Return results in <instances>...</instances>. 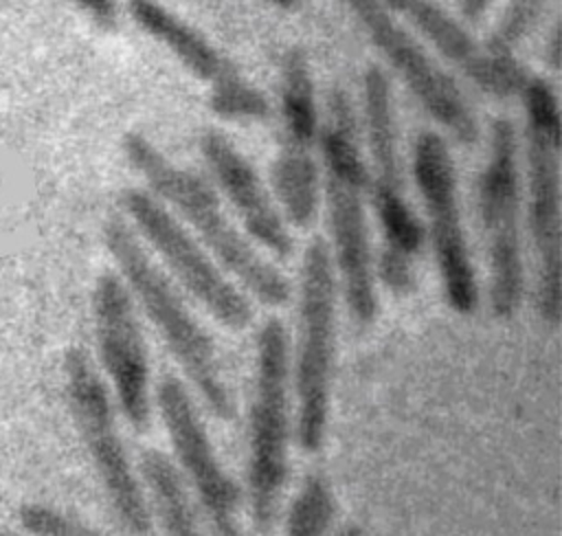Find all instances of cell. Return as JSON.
Listing matches in <instances>:
<instances>
[{
    "mask_svg": "<svg viewBox=\"0 0 562 536\" xmlns=\"http://www.w3.org/2000/svg\"><path fill=\"white\" fill-rule=\"evenodd\" d=\"M321 204L327 217V250L340 303L358 330L375 323L380 310L375 250L369 224V176L358 114L345 90L327 97L318 134Z\"/></svg>",
    "mask_w": 562,
    "mask_h": 536,
    "instance_id": "obj_1",
    "label": "cell"
},
{
    "mask_svg": "<svg viewBox=\"0 0 562 536\" xmlns=\"http://www.w3.org/2000/svg\"><path fill=\"white\" fill-rule=\"evenodd\" d=\"M121 152L145 189L191 231L255 303L281 308L292 299L290 279L244 233L206 176L173 163L140 130L123 134Z\"/></svg>",
    "mask_w": 562,
    "mask_h": 536,
    "instance_id": "obj_2",
    "label": "cell"
},
{
    "mask_svg": "<svg viewBox=\"0 0 562 536\" xmlns=\"http://www.w3.org/2000/svg\"><path fill=\"white\" fill-rule=\"evenodd\" d=\"M101 237L114 272L125 283L140 319L154 327L176 360L182 382L206 413L222 422L233 420L235 395L222 356L187 294L165 275L121 213L103 222Z\"/></svg>",
    "mask_w": 562,
    "mask_h": 536,
    "instance_id": "obj_3",
    "label": "cell"
},
{
    "mask_svg": "<svg viewBox=\"0 0 562 536\" xmlns=\"http://www.w3.org/2000/svg\"><path fill=\"white\" fill-rule=\"evenodd\" d=\"M360 121L369 176V206L373 209L380 250L375 279L393 297H406L417 286V257L424 250L422 220L406 191V169L397 105L389 75L371 64L360 79Z\"/></svg>",
    "mask_w": 562,
    "mask_h": 536,
    "instance_id": "obj_4",
    "label": "cell"
},
{
    "mask_svg": "<svg viewBox=\"0 0 562 536\" xmlns=\"http://www.w3.org/2000/svg\"><path fill=\"white\" fill-rule=\"evenodd\" d=\"M525 114V233L533 259V310L547 330L562 319L560 103L553 83L529 72L518 94Z\"/></svg>",
    "mask_w": 562,
    "mask_h": 536,
    "instance_id": "obj_5",
    "label": "cell"
},
{
    "mask_svg": "<svg viewBox=\"0 0 562 536\" xmlns=\"http://www.w3.org/2000/svg\"><path fill=\"white\" fill-rule=\"evenodd\" d=\"M340 292L323 237L310 239L301 255L296 283V327L288 340L294 395V442L316 455L327 442L338 354Z\"/></svg>",
    "mask_w": 562,
    "mask_h": 536,
    "instance_id": "obj_6",
    "label": "cell"
},
{
    "mask_svg": "<svg viewBox=\"0 0 562 536\" xmlns=\"http://www.w3.org/2000/svg\"><path fill=\"white\" fill-rule=\"evenodd\" d=\"M288 340L290 332L279 316H268L255 332L244 501L257 532H266L274 523L290 481L294 395Z\"/></svg>",
    "mask_w": 562,
    "mask_h": 536,
    "instance_id": "obj_7",
    "label": "cell"
},
{
    "mask_svg": "<svg viewBox=\"0 0 562 536\" xmlns=\"http://www.w3.org/2000/svg\"><path fill=\"white\" fill-rule=\"evenodd\" d=\"M476 191L487 305L496 321L507 323L518 316L527 292L520 138L507 116H496L490 125Z\"/></svg>",
    "mask_w": 562,
    "mask_h": 536,
    "instance_id": "obj_8",
    "label": "cell"
},
{
    "mask_svg": "<svg viewBox=\"0 0 562 536\" xmlns=\"http://www.w3.org/2000/svg\"><path fill=\"white\" fill-rule=\"evenodd\" d=\"M411 178L422 202L424 246H428L446 305L459 316L476 314L481 279L463 220L459 171L443 134L422 130L413 141Z\"/></svg>",
    "mask_w": 562,
    "mask_h": 536,
    "instance_id": "obj_9",
    "label": "cell"
},
{
    "mask_svg": "<svg viewBox=\"0 0 562 536\" xmlns=\"http://www.w3.org/2000/svg\"><path fill=\"white\" fill-rule=\"evenodd\" d=\"M119 206L165 275L213 321L231 332L252 323L255 301L160 200L145 187H125Z\"/></svg>",
    "mask_w": 562,
    "mask_h": 536,
    "instance_id": "obj_10",
    "label": "cell"
},
{
    "mask_svg": "<svg viewBox=\"0 0 562 536\" xmlns=\"http://www.w3.org/2000/svg\"><path fill=\"white\" fill-rule=\"evenodd\" d=\"M64 387L70 415L110 512L132 536H147L151 532V521L136 461L132 459L121 431V413L86 349L70 347L66 351Z\"/></svg>",
    "mask_w": 562,
    "mask_h": 536,
    "instance_id": "obj_11",
    "label": "cell"
},
{
    "mask_svg": "<svg viewBox=\"0 0 562 536\" xmlns=\"http://www.w3.org/2000/svg\"><path fill=\"white\" fill-rule=\"evenodd\" d=\"M154 411L169 442V457L191 488L213 536H241L244 488L224 466L209 433L204 409L180 376L162 373L154 384Z\"/></svg>",
    "mask_w": 562,
    "mask_h": 536,
    "instance_id": "obj_12",
    "label": "cell"
},
{
    "mask_svg": "<svg viewBox=\"0 0 562 536\" xmlns=\"http://www.w3.org/2000/svg\"><path fill=\"white\" fill-rule=\"evenodd\" d=\"M345 4L369 44L424 114L457 143H476L479 119L468 94L452 72L430 55L422 37L380 0H345Z\"/></svg>",
    "mask_w": 562,
    "mask_h": 536,
    "instance_id": "obj_13",
    "label": "cell"
},
{
    "mask_svg": "<svg viewBox=\"0 0 562 536\" xmlns=\"http://www.w3.org/2000/svg\"><path fill=\"white\" fill-rule=\"evenodd\" d=\"M127 18L158 42L193 79L206 86V108L228 123H261L272 114L268 97L206 33L160 0H125Z\"/></svg>",
    "mask_w": 562,
    "mask_h": 536,
    "instance_id": "obj_14",
    "label": "cell"
},
{
    "mask_svg": "<svg viewBox=\"0 0 562 536\" xmlns=\"http://www.w3.org/2000/svg\"><path fill=\"white\" fill-rule=\"evenodd\" d=\"M90 308L97 369L121 417L136 433H145L154 415L151 362L143 319L114 270H105L97 277Z\"/></svg>",
    "mask_w": 562,
    "mask_h": 536,
    "instance_id": "obj_15",
    "label": "cell"
},
{
    "mask_svg": "<svg viewBox=\"0 0 562 536\" xmlns=\"http://www.w3.org/2000/svg\"><path fill=\"white\" fill-rule=\"evenodd\" d=\"M195 143L211 185L255 246L270 259L292 257V228L279 211L270 187L235 141L217 127H204Z\"/></svg>",
    "mask_w": 562,
    "mask_h": 536,
    "instance_id": "obj_16",
    "label": "cell"
},
{
    "mask_svg": "<svg viewBox=\"0 0 562 536\" xmlns=\"http://www.w3.org/2000/svg\"><path fill=\"white\" fill-rule=\"evenodd\" d=\"M419 37H424L452 68L465 75L481 92L509 99L516 97L527 68L516 57L492 53L485 42L437 0H380Z\"/></svg>",
    "mask_w": 562,
    "mask_h": 536,
    "instance_id": "obj_17",
    "label": "cell"
},
{
    "mask_svg": "<svg viewBox=\"0 0 562 536\" xmlns=\"http://www.w3.org/2000/svg\"><path fill=\"white\" fill-rule=\"evenodd\" d=\"M151 529L162 536H204L200 505L171 457L147 446L136 461Z\"/></svg>",
    "mask_w": 562,
    "mask_h": 536,
    "instance_id": "obj_18",
    "label": "cell"
},
{
    "mask_svg": "<svg viewBox=\"0 0 562 536\" xmlns=\"http://www.w3.org/2000/svg\"><path fill=\"white\" fill-rule=\"evenodd\" d=\"M279 121L285 149L314 152L321 134V108L312 62L303 46H290L281 57L279 70Z\"/></svg>",
    "mask_w": 562,
    "mask_h": 536,
    "instance_id": "obj_19",
    "label": "cell"
},
{
    "mask_svg": "<svg viewBox=\"0 0 562 536\" xmlns=\"http://www.w3.org/2000/svg\"><path fill=\"white\" fill-rule=\"evenodd\" d=\"M268 187L290 228L314 224L321 211V160L314 152L279 147Z\"/></svg>",
    "mask_w": 562,
    "mask_h": 536,
    "instance_id": "obj_20",
    "label": "cell"
},
{
    "mask_svg": "<svg viewBox=\"0 0 562 536\" xmlns=\"http://www.w3.org/2000/svg\"><path fill=\"white\" fill-rule=\"evenodd\" d=\"M336 494L321 470H310L285 507V536H331Z\"/></svg>",
    "mask_w": 562,
    "mask_h": 536,
    "instance_id": "obj_21",
    "label": "cell"
},
{
    "mask_svg": "<svg viewBox=\"0 0 562 536\" xmlns=\"http://www.w3.org/2000/svg\"><path fill=\"white\" fill-rule=\"evenodd\" d=\"M551 0H507L494 24L485 46L505 57H516V51L538 29Z\"/></svg>",
    "mask_w": 562,
    "mask_h": 536,
    "instance_id": "obj_22",
    "label": "cell"
},
{
    "mask_svg": "<svg viewBox=\"0 0 562 536\" xmlns=\"http://www.w3.org/2000/svg\"><path fill=\"white\" fill-rule=\"evenodd\" d=\"M18 521L29 536H119L42 501H24L18 507Z\"/></svg>",
    "mask_w": 562,
    "mask_h": 536,
    "instance_id": "obj_23",
    "label": "cell"
},
{
    "mask_svg": "<svg viewBox=\"0 0 562 536\" xmlns=\"http://www.w3.org/2000/svg\"><path fill=\"white\" fill-rule=\"evenodd\" d=\"M99 31L112 33L121 22L119 0H70Z\"/></svg>",
    "mask_w": 562,
    "mask_h": 536,
    "instance_id": "obj_24",
    "label": "cell"
},
{
    "mask_svg": "<svg viewBox=\"0 0 562 536\" xmlns=\"http://www.w3.org/2000/svg\"><path fill=\"white\" fill-rule=\"evenodd\" d=\"M492 2H494V0H459V9H461L463 20H468V22H479V20L487 13V9H490Z\"/></svg>",
    "mask_w": 562,
    "mask_h": 536,
    "instance_id": "obj_25",
    "label": "cell"
},
{
    "mask_svg": "<svg viewBox=\"0 0 562 536\" xmlns=\"http://www.w3.org/2000/svg\"><path fill=\"white\" fill-rule=\"evenodd\" d=\"M544 62L551 70H558V66H560V29H558V24L551 29L549 40L544 42Z\"/></svg>",
    "mask_w": 562,
    "mask_h": 536,
    "instance_id": "obj_26",
    "label": "cell"
},
{
    "mask_svg": "<svg viewBox=\"0 0 562 536\" xmlns=\"http://www.w3.org/2000/svg\"><path fill=\"white\" fill-rule=\"evenodd\" d=\"M268 4H272L274 9H281V11H292L299 7L301 0H266Z\"/></svg>",
    "mask_w": 562,
    "mask_h": 536,
    "instance_id": "obj_27",
    "label": "cell"
},
{
    "mask_svg": "<svg viewBox=\"0 0 562 536\" xmlns=\"http://www.w3.org/2000/svg\"><path fill=\"white\" fill-rule=\"evenodd\" d=\"M336 536H364V529L360 525H356V523H349Z\"/></svg>",
    "mask_w": 562,
    "mask_h": 536,
    "instance_id": "obj_28",
    "label": "cell"
},
{
    "mask_svg": "<svg viewBox=\"0 0 562 536\" xmlns=\"http://www.w3.org/2000/svg\"><path fill=\"white\" fill-rule=\"evenodd\" d=\"M0 536H29L26 532H13V529H7V527H0Z\"/></svg>",
    "mask_w": 562,
    "mask_h": 536,
    "instance_id": "obj_29",
    "label": "cell"
}]
</instances>
